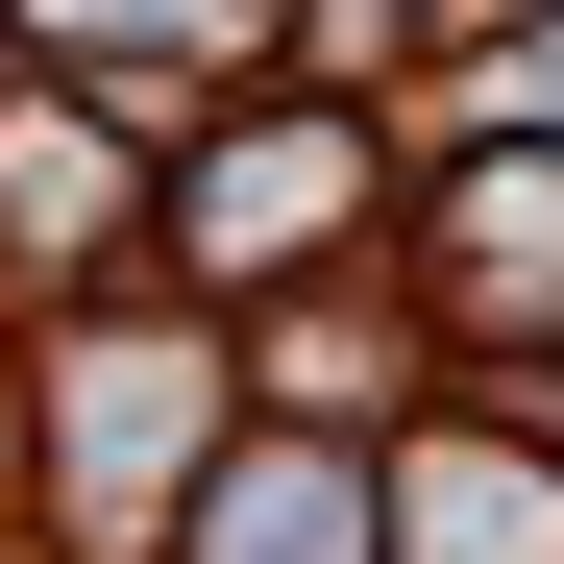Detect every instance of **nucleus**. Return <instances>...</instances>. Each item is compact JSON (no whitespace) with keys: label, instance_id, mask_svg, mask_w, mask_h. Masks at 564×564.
Segmentation results:
<instances>
[{"label":"nucleus","instance_id":"nucleus-1","mask_svg":"<svg viewBox=\"0 0 564 564\" xmlns=\"http://www.w3.org/2000/svg\"><path fill=\"white\" fill-rule=\"evenodd\" d=\"M344 123H246V148H197V172H172V246H197V270H295V246H344Z\"/></svg>","mask_w":564,"mask_h":564},{"label":"nucleus","instance_id":"nucleus-3","mask_svg":"<svg viewBox=\"0 0 564 564\" xmlns=\"http://www.w3.org/2000/svg\"><path fill=\"white\" fill-rule=\"evenodd\" d=\"M0 221H25V246H99V148H74V123H0Z\"/></svg>","mask_w":564,"mask_h":564},{"label":"nucleus","instance_id":"nucleus-2","mask_svg":"<svg viewBox=\"0 0 564 564\" xmlns=\"http://www.w3.org/2000/svg\"><path fill=\"white\" fill-rule=\"evenodd\" d=\"M197 564H344V466H246V491H197Z\"/></svg>","mask_w":564,"mask_h":564}]
</instances>
